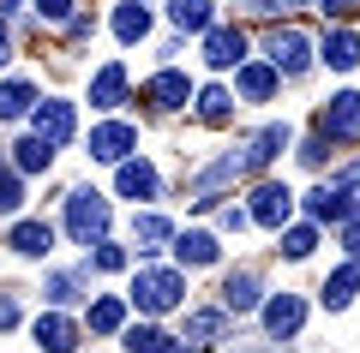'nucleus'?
<instances>
[{
	"mask_svg": "<svg viewBox=\"0 0 360 353\" xmlns=\"http://www.w3.org/2000/svg\"><path fill=\"white\" fill-rule=\"evenodd\" d=\"M180 300H186V276H180V269H162V264L139 269V276H132V293H127V305H139L144 317L174 312Z\"/></svg>",
	"mask_w": 360,
	"mask_h": 353,
	"instance_id": "1",
	"label": "nucleus"
},
{
	"mask_svg": "<svg viewBox=\"0 0 360 353\" xmlns=\"http://www.w3.org/2000/svg\"><path fill=\"white\" fill-rule=\"evenodd\" d=\"M108 222H115V210H108V198H103V192L78 186L72 198H66V234H72L78 246H96V240H108Z\"/></svg>",
	"mask_w": 360,
	"mask_h": 353,
	"instance_id": "2",
	"label": "nucleus"
},
{
	"mask_svg": "<svg viewBox=\"0 0 360 353\" xmlns=\"http://www.w3.org/2000/svg\"><path fill=\"white\" fill-rule=\"evenodd\" d=\"M264 54H270V72H276V78H295V72L312 66V36H307V30H270Z\"/></svg>",
	"mask_w": 360,
	"mask_h": 353,
	"instance_id": "3",
	"label": "nucleus"
},
{
	"mask_svg": "<svg viewBox=\"0 0 360 353\" xmlns=\"http://www.w3.org/2000/svg\"><path fill=\"white\" fill-rule=\"evenodd\" d=\"M30 138H42L49 150H60V144H72V132H78V114H72V102H37L30 108Z\"/></svg>",
	"mask_w": 360,
	"mask_h": 353,
	"instance_id": "4",
	"label": "nucleus"
},
{
	"mask_svg": "<svg viewBox=\"0 0 360 353\" xmlns=\"http://www.w3.org/2000/svg\"><path fill=\"white\" fill-rule=\"evenodd\" d=\"M246 215H252L258 227H270V234H283L288 215H295V192L270 180V186H258V192H252V210H246Z\"/></svg>",
	"mask_w": 360,
	"mask_h": 353,
	"instance_id": "5",
	"label": "nucleus"
},
{
	"mask_svg": "<svg viewBox=\"0 0 360 353\" xmlns=\"http://www.w3.org/2000/svg\"><path fill=\"white\" fill-rule=\"evenodd\" d=\"M319 138H360V96L354 90H336L319 114Z\"/></svg>",
	"mask_w": 360,
	"mask_h": 353,
	"instance_id": "6",
	"label": "nucleus"
},
{
	"mask_svg": "<svg viewBox=\"0 0 360 353\" xmlns=\"http://www.w3.org/2000/svg\"><path fill=\"white\" fill-rule=\"evenodd\" d=\"M132 150H139V132H132L127 120H108V126L90 132V156H96V162H127Z\"/></svg>",
	"mask_w": 360,
	"mask_h": 353,
	"instance_id": "7",
	"label": "nucleus"
},
{
	"mask_svg": "<svg viewBox=\"0 0 360 353\" xmlns=\"http://www.w3.org/2000/svg\"><path fill=\"white\" fill-rule=\"evenodd\" d=\"M30 335H37L42 353H78V324L66 312H42L37 324H30Z\"/></svg>",
	"mask_w": 360,
	"mask_h": 353,
	"instance_id": "8",
	"label": "nucleus"
},
{
	"mask_svg": "<svg viewBox=\"0 0 360 353\" xmlns=\"http://www.w3.org/2000/svg\"><path fill=\"white\" fill-rule=\"evenodd\" d=\"M205 60L217 66V72H229V66H246V36L229 25H210L205 30Z\"/></svg>",
	"mask_w": 360,
	"mask_h": 353,
	"instance_id": "9",
	"label": "nucleus"
},
{
	"mask_svg": "<svg viewBox=\"0 0 360 353\" xmlns=\"http://www.w3.org/2000/svg\"><path fill=\"white\" fill-rule=\"evenodd\" d=\"M300 324H307V305H300V293H276V300H264V329L276 341L300 335Z\"/></svg>",
	"mask_w": 360,
	"mask_h": 353,
	"instance_id": "10",
	"label": "nucleus"
},
{
	"mask_svg": "<svg viewBox=\"0 0 360 353\" xmlns=\"http://www.w3.org/2000/svg\"><path fill=\"white\" fill-rule=\"evenodd\" d=\"M6 246H13L18 258H49V252H54V227H49V222H13Z\"/></svg>",
	"mask_w": 360,
	"mask_h": 353,
	"instance_id": "11",
	"label": "nucleus"
},
{
	"mask_svg": "<svg viewBox=\"0 0 360 353\" xmlns=\"http://www.w3.org/2000/svg\"><path fill=\"white\" fill-rule=\"evenodd\" d=\"M307 215H312V222H348L354 204H348L342 186H319V192H307Z\"/></svg>",
	"mask_w": 360,
	"mask_h": 353,
	"instance_id": "12",
	"label": "nucleus"
},
{
	"mask_svg": "<svg viewBox=\"0 0 360 353\" xmlns=\"http://www.w3.org/2000/svg\"><path fill=\"white\" fill-rule=\"evenodd\" d=\"M115 168H120V174H115L120 198H156V168L150 162H132V156H127V162H115Z\"/></svg>",
	"mask_w": 360,
	"mask_h": 353,
	"instance_id": "13",
	"label": "nucleus"
},
{
	"mask_svg": "<svg viewBox=\"0 0 360 353\" xmlns=\"http://www.w3.org/2000/svg\"><path fill=\"white\" fill-rule=\"evenodd\" d=\"M120 96H127V66L115 60L90 78V108H120Z\"/></svg>",
	"mask_w": 360,
	"mask_h": 353,
	"instance_id": "14",
	"label": "nucleus"
},
{
	"mask_svg": "<svg viewBox=\"0 0 360 353\" xmlns=\"http://www.w3.org/2000/svg\"><path fill=\"white\" fill-rule=\"evenodd\" d=\"M186 96H193V84H186V72H156L150 84H144V102H156V108H180Z\"/></svg>",
	"mask_w": 360,
	"mask_h": 353,
	"instance_id": "15",
	"label": "nucleus"
},
{
	"mask_svg": "<svg viewBox=\"0 0 360 353\" xmlns=\"http://www.w3.org/2000/svg\"><path fill=\"white\" fill-rule=\"evenodd\" d=\"M174 258L180 264H217V234H205V227L174 234Z\"/></svg>",
	"mask_w": 360,
	"mask_h": 353,
	"instance_id": "16",
	"label": "nucleus"
},
{
	"mask_svg": "<svg viewBox=\"0 0 360 353\" xmlns=\"http://www.w3.org/2000/svg\"><path fill=\"white\" fill-rule=\"evenodd\" d=\"M234 90H240L246 102H270L276 96V72H270V66H234Z\"/></svg>",
	"mask_w": 360,
	"mask_h": 353,
	"instance_id": "17",
	"label": "nucleus"
},
{
	"mask_svg": "<svg viewBox=\"0 0 360 353\" xmlns=\"http://www.w3.org/2000/svg\"><path fill=\"white\" fill-rule=\"evenodd\" d=\"M319 60H324V66H336V72H348V66L360 60V42H354V30H330V36L319 42Z\"/></svg>",
	"mask_w": 360,
	"mask_h": 353,
	"instance_id": "18",
	"label": "nucleus"
},
{
	"mask_svg": "<svg viewBox=\"0 0 360 353\" xmlns=\"http://www.w3.org/2000/svg\"><path fill=\"white\" fill-rule=\"evenodd\" d=\"M120 347H127V353H174V335L156 329V324H132L127 335H120Z\"/></svg>",
	"mask_w": 360,
	"mask_h": 353,
	"instance_id": "19",
	"label": "nucleus"
},
{
	"mask_svg": "<svg viewBox=\"0 0 360 353\" xmlns=\"http://www.w3.org/2000/svg\"><path fill=\"white\" fill-rule=\"evenodd\" d=\"M198 120H205V126H229L234 120V96L222 84H205L198 90Z\"/></svg>",
	"mask_w": 360,
	"mask_h": 353,
	"instance_id": "20",
	"label": "nucleus"
},
{
	"mask_svg": "<svg viewBox=\"0 0 360 353\" xmlns=\"http://www.w3.org/2000/svg\"><path fill=\"white\" fill-rule=\"evenodd\" d=\"M258 305V276L252 269H240V276L222 281V312H252Z\"/></svg>",
	"mask_w": 360,
	"mask_h": 353,
	"instance_id": "21",
	"label": "nucleus"
},
{
	"mask_svg": "<svg viewBox=\"0 0 360 353\" xmlns=\"http://www.w3.org/2000/svg\"><path fill=\"white\" fill-rule=\"evenodd\" d=\"M354 288H360V264H354V258H348V264H342V269H336V276H330V281H324V293H319V300H324V305H330V312H342V305H348V300H354Z\"/></svg>",
	"mask_w": 360,
	"mask_h": 353,
	"instance_id": "22",
	"label": "nucleus"
},
{
	"mask_svg": "<svg viewBox=\"0 0 360 353\" xmlns=\"http://www.w3.org/2000/svg\"><path fill=\"white\" fill-rule=\"evenodd\" d=\"M30 108H37V90H30L25 78H6V84H0V120H25Z\"/></svg>",
	"mask_w": 360,
	"mask_h": 353,
	"instance_id": "23",
	"label": "nucleus"
},
{
	"mask_svg": "<svg viewBox=\"0 0 360 353\" xmlns=\"http://www.w3.org/2000/svg\"><path fill=\"white\" fill-rule=\"evenodd\" d=\"M288 150V126H264L252 138V150H246V168H264V162H276V156Z\"/></svg>",
	"mask_w": 360,
	"mask_h": 353,
	"instance_id": "24",
	"label": "nucleus"
},
{
	"mask_svg": "<svg viewBox=\"0 0 360 353\" xmlns=\"http://www.w3.org/2000/svg\"><path fill=\"white\" fill-rule=\"evenodd\" d=\"M90 329H96V335H120V329H127V300H115V293L96 300L90 305Z\"/></svg>",
	"mask_w": 360,
	"mask_h": 353,
	"instance_id": "25",
	"label": "nucleus"
},
{
	"mask_svg": "<svg viewBox=\"0 0 360 353\" xmlns=\"http://www.w3.org/2000/svg\"><path fill=\"white\" fill-rule=\"evenodd\" d=\"M168 18H174V30H210V0H168Z\"/></svg>",
	"mask_w": 360,
	"mask_h": 353,
	"instance_id": "26",
	"label": "nucleus"
},
{
	"mask_svg": "<svg viewBox=\"0 0 360 353\" xmlns=\"http://www.w3.org/2000/svg\"><path fill=\"white\" fill-rule=\"evenodd\" d=\"M115 36L120 42H144V36H150V13H144L139 0H127V6L115 13Z\"/></svg>",
	"mask_w": 360,
	"mask_h": 353,
	"instance_id": "27",
	"label": "nucleus"
},
{
	"mask_svg": "<svg viewBox=\"0 0 360 353\" xmlns=\"http://www.w3.org/2000/svg\"><path fill=\"white\" fill-rule=\"evenodd\" d=\"M222 329H229V312H193L186 317V341H193V347H210Z\"/></svg>",
	"mask_w": 360,
	"mask_h": 353,
	"instance_id": "28",
	"label": "nucleus"
},
{
	"mask_svg": "<svg viewBox=\"0 0 360 353\" xmlns=\"http://www.w3.org/2000/svg\"><path fill=\"white\" fill-rule=\"evenodd\" d=\"M132 240H139V252H156L162 240H174V227H168V215H132Z\"/></svg>",
	"mask_w": 360,
	"mask_h": 353,
	"instance_id": "29",
	"label": "nucleus"
},
{
	"mask_svg": "<svg viewBox=\"0 0 360 353\" xmlns=\"http://www.w3.org/2000/svg\"><path fill=\"white\" fill-rule=\"evenodd\" d=\"M13 162H18V174H49L54 150H49L42 138H25V144H13Z\"/></svg>",
	"mask_w": 360,
	"mask_h": 353,
	"instance_id": "30",
	"label": "nucleus"
},
{
	"mask_svg": "<svg viewBox=\"0 0 360 353\" xmlns=\"http://www.w3.org/2000/svg\"><path fill=\"white\" fill-rule=\"evenodd\" d=\"M312 246H319V227L300 222V227H283V258H307Z\"/></svg>",
	"mask_w": 360,
	"mask_h": 353,
	"instance_id": "31",
	"label": "nucleus"
},
{
	"mask_svg": "<svg viewBox=\"0 0 360 353\" xmlns=\"http://www.w3.org/2000/svg\"><path fill=\"white\" fill-rule=\"evenodd\" d=\"M18 204H25V180H18V174H6V168H0V215H13Z\"/></svg>",
	"mask_w": 360,
	"mask_h": 353,
	"instance_id": "32",
	"label": "nucleus"
},
{
	"mask_svg": "<svg viewBox=\"0 0 360 353\" xmlns=\"http://www.w3.org/2000/svg\"><path fill=\"white\" fill-rule=\"evenodd\" d=\"M42 293H49L54 305H66V300H78V276H49V288H42Z\"/></svg>",
	"mask_w": 360,
	"mask_h": 353,
	"instance_id": "33",
	"label": "nucleus"
},
{
	"mask_svg": "<svg viewBox=\"0 0 360 353\" xmlns=\"http://www.w3.org/2000/svg\"><path fill=\"white\" fill-rule=\"evenodd\" d=\"M96 269H127V252H120V246H108V240H96Z\"/></svg>",
	"mask_w": 360,
	"mask_h": 353,
	"instance_id": "34",
	"label": "nucleus"
},
{
	"mask_svg": "<svg viewBox=\"0 0 360 353\" xmlns=\"http://www.w3.org/2000/svg\"><path fill=\"white\" fill-rule=\"evenodd\" d=\"M37 13L49 18V25H66V18H72V0H37Z\"/></svg>",
	"mask_w": 360,
	"mask_h": 353,
	"instance_id": "35",
	"label": "nucleus"
},
{
	"mask_svg": "<svg viewBox=\"0 0 360 353\" xmlns=\"http://www.w3.org/2000/svg\"><path fill=\"white\" fill-rule=\"evenodd\" d=\"M324 156H330V144H324V138H307V144H300V162H307V168H324Z\"/></svg>",
	"mask_w": 360,
	"mask_h": 353,
	"instance_id": "36",
	"label": "nucleus"
},
{
	"mask_svg": "<svg viewBox=\"0 0 360 353\" xmlns=\"http://www.w3.org/2000/svg\"><path fill=\"white\" fill-rule=\"evenodd\" d=\"M319 6H324V18H336V25H342V18H354L360 0H319Z\"/></svg>",
	"mask_w": 360,
	"mask_h": 353,
	"instance_id": "37",
	"label": "nucleus"
},
{
	"mask_svg": "<svg viewBox=\"0 0 360 353\" xmlns=\"http://www.w3.org/2000/svg\"><path fill=\"white\" fill-rule=\"evenodd\" d=\"M342 246H348V258L360 264V215H348V227H342Z\"/></svg>",
	"mask_w": 360,
	"mask_h": 353,
	"instance_id": "38",
	"label": "nucleus"
},
{
	"mask_svg": "<svg viewBox=\"0 0 360 353\" xmlns=\"http://www.w3.org/2000/svg\"><path fill=\"white\" fill-rule=\"evenodd\" d=\"M246 222H252V215H246V210H234V204H222V227H229V234H240Z\"/></svg>",
	"mask_w": 360,
	"mask_h": 353,
	"instance_id": "39",
	"label": "nucleus"
},
{
	"mask_svg": "<svg viewBox=\"0 0 360 353\" xmlns=\"http://www.w3.org/2000/svg\"><path fill=\"white\" fill-rule=\"evenodd\" d=\"M13 324H18V305H13V300H0V329H13Z\"/></svg>",
	"mask_w": 360,
	"mask_h": 353,
	"instance_id": "40",
	"label": "nucleus"
},
{
	"mask_svg": "<svg viewBox=\"0 0 360 353\" xmlns=\"http://www.w3.org/2000/svg\"><path fill=\"white\" fill-rule=\"evenodd\" d=\"M246 13H276V0H246Z\"/></svg>",
	"mask_w": 360,
	"mask_h": 353,
	"instance_id": "41",
	"label": "nucleus"
},
{
	"mask_svg": "<svg viewBox=\"0 0 360 353\" xmlns=\"http://www.w3.org/2000/svg\"><path fill=\"white\" fill-rule=\"evenodd\" d=\"M276 6H307V0H276Z\"/></svg>",
	"mask_w": 360,
	"mask_h": 353,
	"instance_id": "42",
	"label": "nucleus"
},
{
	"mask_svg": "<svg viewBox=\"0 0 360 353\" xmlns=\"http://www.w3.org/2000/svg\"><path fill=\"white\" fill-rule=\"evenodd\" d=\"M0 60H6V30H0Z\"/></svg>",
	"mask_w": 360,
	"mask_h": 353,
	"instance_id": "43",
	"label": "nucleus"
},
{
	"mask_svg": "<svg viewBox=\"0 0 360 353\" xmlns=\"http://www.w3.org/2000/svg\"><path fill=\"white\" fill-rule=\"evenodd\" d=\"M354 180H360V174H354Z\"/></svg>",
	"mask_w": 360,
	"mask_h": 353,
	"instance_id": "44",
	"label": "nucleus"
}]
</instances>
